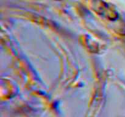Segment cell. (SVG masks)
Instances as JSON below:
<instances>
[{
    "label": "cell",
    "instance_id": "1",
    "mask_svg": "<svg viewBox=\"0 0 125 117\" xmlns=\"http://www.w3.org/2000/svg\"><path fill=\"white\" fill-rule=\"evenodd\" d=\"M92 6L98 14L106 16L109 19H115V10L107 3L100 0H94Z\"/></svg>",
    "mask_w": 125,
    "mask_h": 117
}]
</instances>
